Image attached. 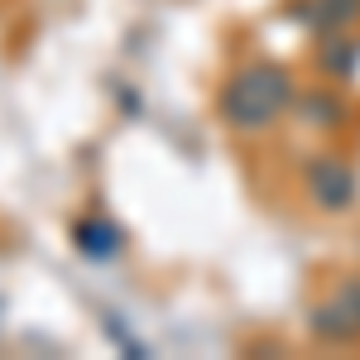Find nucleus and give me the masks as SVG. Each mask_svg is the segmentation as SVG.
<instances>
[{
	"label": "nucleus",
	"mask_w": 360,
	"mask_h": 360,
	"mask_svg": "<svg viewBox=\"0 0 360 360\" xmlns=\"http://www.w3.org/2000/svg\"><path fill=\"white\" fill-rule=\"evenodd\" d=\"M278 101H283V77L278 72H245L240 82L226 91V111L240 125H264Z\"/></svg>",
	"instance_id": "1"
},
{
	"label": "nucleus",
	"mask_w": 360,
	"mask_h": 360,
	"mask_svg": "<svg viewBox=\"0 0 360 360\" xmlns=\"http://www.w3.org/2000/svg\"><path fill=\"white\" fill-rule=\"evenodd\" d=\"M72 236H77V250L91 255V259H106V255H115V245H120L115 226H106V221H77Z\"/></svg>",
	"instance_id": "2"
}]
</instances>
